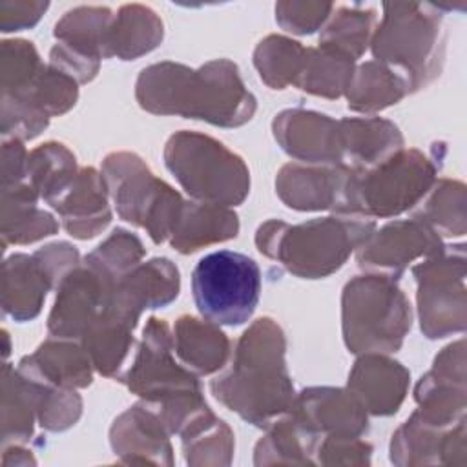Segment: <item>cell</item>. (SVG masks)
<instances>
[{"label": "cell", "instance_id": "b9f144b4", "mask_svg": "<svg viewBox=\"0 0 467 467\" xmlns=\"http://www.w3.org/2000/svg\"><path fill=\"white\" fill-rule=\"evenodd\" d=\"M144 254L146 248L135 234L124 228H115L93 252L84 257V263L117 283L142 261Z\"/></svg>", "mask_w": 467, "mask_h": 467}, {"label": "cell", "instance_id": "d6a6232c", "mask_svg": "<svg viewBox=\"0 0 467 467\" xmlns=\"http://www.w3.org/2000/svg\"><path fill=\"white\" fill-rule=\"evenodd\" d=\"M113 13L104 5H78L69 9L55 24V38L64 47L91 57L106 58L108 33L113 22Z\"/></svg>", "mask_w": 467, "mask_h": 467}, {"label": "cell", "instance_id": "f6af8a7d", "mask_svg": "<svg viewBox=\"0 0 467 467\" xmlns=\"http://www.w3.org/2000/svg\"><path fill=\"white\" fill-rule=\"evenodd\" d=\"M49 117L27 99L2 97V135L4 139L29 140L40 135Z\"/></svg>", "mask_w": 467, "mask_h": 467}, {"label": "cell", "instance_id": "f907efd6", "mask_svg": "<svg viewBox=\"0 0 467 467\" xmlns=\"http://www.w3.org/2000/svg\"><path fill=\"white\" fill-rule=\"evenodd\" d=\"M13 447L16 451V454H13V458L11 456H4L2 458L4 465H11V463H15V465H29V463H35V458L26 449H22L20 445H13Z\"/></svg>", "mask_w": 467, "mask_h": 467}, {"label": "cell", "instance_id": "9a60e30c", "mask_svg": "<svg viewBox=\"0 0 467 467\" xmlns=\"http://www.w3.org/2000/svg\"><path fill=\"white\" fill-rule=\"evenodd\" d=\"M272 133L281 150L303 164H345L339 120L325 113L285 109L272 120Z\"/></svg>", "mask_w": 467, "mask_h": 467}, {"label": "cell", "instance_id": "30bf717a", "mask_svg": "<svg viewBox=\"0 0 467 467\" xmlns=\"http://www.w3.org/2000/svg\"><path fill=\"white\" fill-rule=\"evenodd\" d=\"M192 294L204 319L219 327L243 325L259 303L261 270L241 252H212L192 272Z\"/></svg>", "mask_w": 467, "mask_h": 467}, {"label": "cell", "instance_id": "7402d4cb", "mask_svg": "<svg viewBox=\"0 0 467 467\" xmlns=\"http://www.w3.org/2000/svg\"><path fill=\"white\" fill-rule=\"evenodd\" d=\"M179 288L181 277L175 263L168 257H153L139 263L115 283L109 303L139 319L144 310L170 305L179 296Z\"/></svg>", "mask_w": 467, "mask_h": 467}, {"label": "cell", "instance_id": "1f68e13d", "mask_svg": "<svg viewBox=\"0 0 467 467\" xmlns=\"http://www.w3.org/2000/svg\"><path fill=\"white\" fill-rule=\"evenodd\" d=\"M407 95L409 89L403 78L378 60H367L356 66L345 91L348 109L365 115L383 111Z\"/></svg>", "mask_w": 467, "mask_h": 467}, {"label": "cell", "instance_id": "d6986e66", "mask_svg": "<svg viewBox=\"0 0 467 467\" xmlns=\"http://www.w3.org/2000/svg\"><path fill=\"white\" fill-rule=\"evenodd\" d=\"M170 431L144 401L131 405L115 418L109 443L120 463L173 465Z\"/></svg>", "mask_w": 467, "mask_h": 467}, {"label": "cell", "instance_id": "8fae6325", "mask_svg": "<svg viewBox=\"0 0 467 467\" xmlns=\"http://www.w3.org/2000/svg\"><path fill=\"white\" fill-rule=\"evenodd\" d=\"M420 328L429 339L462 334L467 325L465 246H443L412 266Z\"/></svg>", "mask_w": 467, "mask_h": 467}, {"label": "cell", "instance_id": "5bb4252c", "mask_svg": "<svg viewBox=\"0 0 467 467\" xmlns=\"http://www.w3.org/2000/svg\"><path fill=\"white\" fill-rule=\"evenodd\" d=\"M115 283L84 261L57 286V299L47 317L51 337L80 341L86 328L109 305Z\"/></svg>", "mask_w": 467, "mask_h": 467}, {"label": "cell", "instance_id": "6da1fadb", "mask_svg": "<svg viewBox=\"0 0 467 467\" xmlns=\"http://www.w3.org/2000/svg\"><path fill=\"white\" fill-rule=\"evenodd\" d=\"M135 99L153 115H179L219 128H239L257 109L237 64L228 58L210 60L197 69L171 60L151 64L137 77Z\"/></svg>", "mask_w": 467, "mask_h": 467}, {"label": "cell", "instance_id": "d590c367", "mask_svg": "<svg viewBox=\"0 0 467 467\" xmlns=\"http://www.w3.org/2000/svg\"><path fill=\"white\" fill-rule=\"evenodd\" d=\"M182 452L188 465H230L235 436L232 429L210 409L197 416L181 434Z\"/></svg>", "mask_w": 467, "mask_h": 467}, {"label": "cell", "instance_id": "ba28073f", "mask_svg": "<svg viewBox=\"0 0 467 467\" xmlns=\"http://www.w3.org/2000/svg\"><path fill=\"white\" fill-rule=\"evenodd\" d=\"M162 155L166 168L193 201L232 208L250 193L244 161L206 133L181 130L166 140Z\"/></svg>", "mask_w": 467, "mask_h": 467}, {"label": "cell", "instance_id": "681fc988", "mask_svg": "<svg viewBox=\"0 0 467 467\" xmlns=\"http://www.w3.org/2000/svg\"><path fill=\"white\" fill-rule=\"evenodd\" d=\"M27 150L20 139H4L2 144V186H13L26 181Z\"/></svg>", "mask_w": 467, "mask_h": 467}, {"label": "cell", "instance_id": "7c38bea8", "mask_svg": "<svg viewBox=\"0 0 467 467\" xmlns=\"http://www.w3.org/2000/svg\"><path fill=\"white\" fill-rule=\"evenodd\" d=\"M445 244L425 223L416 217L390 221L374 230L356 250V261L367 274L398 281L409 265L440 252Z\"/></svg>", "mask_w": 467, "mask_h": 467}, {"label": "cell", "instance_id": "74e56055", "mask_svg": "<svg viewBox=\"0 0 467 467\" xmlns=\"http://www.w3.org/2000/svg\"><path fill=\"white\" fill-rule=\"evenodd\" d=\"M306 51L308 47L297 40L283 35H268L254 49V66L268 88L285 89L297 84Z\"/></svg>", "mask_w": 467, "mask_h": 467}, {"label": "cell", "instance_id": "7dc6e473", "mask_svg": "<svg viewBox=\"0 0 467 467\" xmlns=\"http://www.w3.org/2000/svg\"><path fill=\"white\" fill-rule=\"evenodd\" d=\"M372 445L358 438L325 436L316 451L319 465H370Z\"/></svg>", "mask_w": 467, "mask_h": 467}, {"label": "cell", "instance_id": "f546056e", "mask_svg": "<svg viewBox=\"0 0 467 467\" xmlns=\"http://www.w3.org/2000/svg\"><path fill=\"white\" fill-rule=\"evenodd\" d=\"M321 436L290 410L266 427V434L254 451L255 465H310L316 463V451Z\"/></svg>", "mask_w": 467, "mask_h": 467}, {"label": "cell", "instance_id": "484cf974", "mask_svg": "<svg viewBox=\"0 0 467 467\" xmlns=\"http://www.w3.org/2000/svg\"><path fill=\"white\" fill-rule=\"evenodd\" d=\"M345 166L368 170L405 148L400 128L381 117H350L339 120Z\"/></svg>", "mask_w": 467, "mask_h": 467}, {"label": "cell", "instance_id": "4dcf8cb0", "mask_svg": "<svg viewBox=\"0 0 467 467\" xmlns=\"http://www.w3.org/2000/svg\"><path fill=\"white\" fill-rule=\"evenodd\" d=\"M164 36V26L159 15L142 4H126L113 16L106 58L117 57L120 60H135L153 51Z\"/></svg>", "mask_w": 467, "mask_h": 467}, {"label": "cell", "instance_id": "ffe728a7", "mask_svg": "<svg viewBox=\"0 0 467 467\" xmlns=\"http://www.w3.org/2000/svg\"><path fill=\"white\" fill-rule=\"evenodd\" d=\"M410 372L389 354H359L348 372L347 389L372 416H392L401 407Z\"/></svg>", "mask_w": 467, "mask_h": 467}, {"label": "cell", "instance_id": "ac0fdd59", "mask_svg": "<svg viewBox=\"0 0 467 467\" xmlns=\"http://www.w3.org/2000/svg\"><path fill=\"white\" fill-rule=\"evenodd\" d=\"M350 168L345 164L288 162L275 175V192L285 206L297 212H337Z\"/></svg>", "mask_w": 467, "mask_h": 467}, {"label": "cell", "instance_id": "e575fe53", "mask_svg": "<svg viewBox=\"0 0 467 467\" xmlns=\"http://www.w3.org/2000/svg\"><path fill=\"white\" fill-rule=\"evenodd\" d=\"M77 159L69 148L49 140L27 153L26 182L51 204L77 177Z\"/></svg>", "mask_w": 467, "mask_h": 467}, {"label": "cell", "instance_id": "7a4b0ae2", "mask_svg": "<svg viewBox=\"0 0 467 467\" xmlns=\"http://www.w3.org/2000/svg\"><path fill=\"white\" fill-rule=\"evenodd\" d=\"M210 390L226 409L261 429L286 414L296 390L286 367L283 328L272 317L255 319L210 381Z\"/></svg>", "mask_w": 467, "mask_h": 467}, {"label": "cell", "instance_id": "52a82bcc", "mask_svg": "<svg viewBox=\"0 0 467 467\" xmlns=\"http://www.w3.org/2000/svg\"><path fill=\"white\" fill-rule=\"evenodd\" d=\"M436 159L401 148L368 170H350L336 213L376 219L414 210L436 182Z\"/></svg>", "mask_w": 467, "mask_h": 467}, {"label": "cell", "instance_id": "8d00e7d4", "mask_svg": "<svg viewBox=\"0 0 467 467\" xmlns=\"http://www.w3.org/2000/svg\"><path fill=\"white\" fill-rule=\"evenodd\" d=\"M356 60L337 49L317 46L308 47L306 60L296 88L323 99H339L345 95Z\"/></svg>", "mask_w": 467, "mask_h": 467}, {"label": "cell", "instance_id": "4fadbf2b", "mask_svg": "<svg viewBox=\"0 0 467 467\" xmlns=\"http://www.w3.org/2000/svg\"><path fill=\"white\" fill-rule=\"evenodd\" d=\"M465 339L452 341L434 358L427 374L414 387V414L427 425L449 429L465 418Z\"/></svg>", "mask_w": 467, "mask_h": 467}, {"label": "cell", "instance_id": "ab89813d", "mask_svg": "<svg viewBox=\"0 0 467 467\" xmlns=\"http://www.w3.org/2000/svg\"><path fill=\"white\" fill-rule=\"evenodd\" d=\"M376 26L378 15L370 7H337L319 35V46L337 49L358 60L368 49Z\"/></svg>", "mask_w": 467, "mask_h": 467}, {"label": "cell", "instance_id": "603a6c76", "mask_svg": "<svg viewBox=\"0 0 467 467\" xmlns=\"http://www.w3.org/2000/svg\"><path fill=\"white\" fill-rule=\"evenodd\" d=\"M57 281L42 257L33 252L13 254L2 266V308L15 321L35 319Z\"/></svg>", "mask_w": 467, "mask_h": 467}, {"label": "cell", "instance_id": "7bdbcfd3", "mask_svg": "<svg viewBox=\"0 0 467 467\" xmlns=\"http://www.w3.org/2000/svg\"><path fill=\"white\" fill-rule=\"evenodd\" d=\"M46 64L40 60L35 46L15 38L2 42V95L22 97L29 93Z\"/></svg>", "mask_w": 467, "mask_h": 467}, {"label": "cell", "instance_id": "ee69618b", "mask_svg": "<svg viewBox=\"0 0 467 467\" xmlns=\"http://www.w3.org/2000/svg\"><path fill=\"white\" fill-rule=\"evenodd\" d=\"M7 97V95H2ZM38 106L49 119L69 111L78 99V82L53 66H46L29 93L18 97Z\"/></svg>", "mask_w": 467, "mask_h": 467}, {"label": "cell", "instance_id": "60d3db41", "mask_svg": "<svg viewBox=\"0 0 467 467\" xmlns=\"http://www.w3.org/2000/svg\"><path fill=\"white\" fill-rule=\"evenodd\" d=\"M24 378L27 379L35 400L36 420L46 431L62 432L78 421L82 414V398L77 390L47 385L27 376Z\"/></svg>", "mask_w": 467, "mask_h": 467}, {"label": "cell", "instance_id": "c3c4849f", "mask_svg": "<svg viewBox=\"0 0 467 467\" xmlns=\"http://www.w3.org/2000/svg\"><path fill=\"white\" fill-rule=\"evenodd\" d=\"M49 7L47 2L2 0L0 2V29L4 33L33 27Z\"/></svg>", "mask_w": 467, "mask_h": 467}, {"label": "cell", "instance_id": "277c9868", "mask_svg": "<svg viewBox=\"0 0 467 467\" xmlns=\"http://www.w3.org/2000/svg\"><path fill=\"white\" fill-rule=\"evenodd\" d=\"M173 334L164 319L150 317L131 365L120 379L150 409L170 434H181L210 407L204 401L197 374L173 358Z\"/></svg>", "mask_w": 467, "mask_h": 467}, {"label": "cell", "instance_id": "bcb514c9", "mask_svg": "<svg viewBox=\"0 0 467 467\" xmlns=\"http://www.w3.org/2000/svg\"><path fill=\"white\" fill-rule=\"evenodd\" d=\"M275 22L288 33L312 35L328 22L334 11L330 2H277Z\"/></svg>", "mask_w": 467, "mask_h": 467}, {"label": "cell", "instance_id": "3957f363", "mask_svg": "<svg viewBox=\"0 0 467 467\" xmlns=\"http://www.w3.org/2000/svg\"><path fill=\"white\" fill-rule=\"evenodd\" d=\"M376 230L374 219L332 213L299 224L279 219L255 232L257 250L301 279H321L339 270Z\"/></svg>", "mask_w": 467, "mask_h": 467}, {"label": "cell", "instance_id": "d4e9b609", "mask_svg": "<svg viewBox=\"0 0 467 467\" xmlns=\"http://www.w3.org/2000/svg\"><path fill=\"white\" fill-rule=\"evenodd\" d=\"M139 319L119 310L111 303L95 317L80 337L93 368L113 379H120L124 365L133 350V330Z\"/></svg>", "mask_w": 467, "mask_h": 467}, {"label": "cell", "instance_id": "44dd1931", "mask_svg": "<svg viewBox=\"0 0 467 467\" xmlns=\"http://www.w3.org/2000/svg\"><path fill=\"white\" fill-rule=\"evenodd\" d=\"M109 193L102 173L80 168L73 182L49 204L58 212L64 230L75 239H93L111 223Z\"/></svg>", "mask_w": 467, "mask_h": 467}, {"label": "cell", "instance_id": "cb8c5ba5", "mask_svg": "<svg viewBox=\"0 0 467 467\" xmlns=\"http://www.w3.org/2000/svg\"><path fill=\"white\" fill-rule=\"evenodd\" d=\"M18 372L60 389H84L93 381V363L75 339L49 337L33 354L24 356Z\"/></svg>", "mask_w": 467, "mask_h": 467}, {"label": "cell", "instance_id": "5b68a950", "mask_svg": "<svg viewBox=\"0 0 467 467\" xmlns=\"http://www.w3.org/2000/svg\"><path fill=\"white\" fill-rule=\"evenodd\" d=\"M370 49L374 60L398 73L409 95L427 88L445 60L443 16L436 4L387 2Z\"/></svg>", "mask_w": 467, "mask_h": 467}, {"label": "cell", "instance_id": "8992f818", "mask_svg": "<svg viewBox=\"0 0 467 467\" xmlns=\"http://www.w3.org/2000/svg\"><path fill=\"white\" fill-rule=\"evenodd\" d=\"M412 325L410 303L396 281L363 274L352 277L341 294V330L348 352L392 354Z\"/></svg>", "mask_w": 467, "mask_h": 467}, {"label": "cell", "instance_id": "4316f807", "mask_svg": "<svg viewBox=\"0 0 467 467\" xmlns=\"http://www.w3.org/2000/svg\"><path fill=\"white\" fill-rule=\"evenodd\" d=\"M237 234L239 217L232 208L184 201L168 241L175 252L188 255L204 246L230 241Z\"/></svg>", "mask_w": 467, "mask_h": 467}, {"label": "cell", "instance_id": "f1b7e54d", "mask_svg": "<svg viewBox=\"0 0 467 467\" xmlns=\"http://www.w3.org/2000/svg\"><path fill=\"white\" fill-rule=\"evenodd\" d=\"M38 193L24 181L2 186V244H29L57 234V219L36 206Z\"/></svg>", "mask_w": 467, "mask_h": 467}, {"label": "cell", "instance_id": "2e32d148", "mask_svg": "<svg viewBox=\"0 0 467 467\" xmlns=\"http://www.w3.org/2000/svg\"><path fill=\"white\" fill-rule=\"evenodd\" d=\"M290 412L325 436L358 438L368 431V412L347 387H308L296 394Z\"/></svg>", "mask_w": 467, "mask_h": 467}, {"label": "cell", "instance_id": "836d02e7", "mask_svg": "<svg viewBox=\"0 0 467 467\" xmlns=\"http://www.w3.org/2000/svg\"><path fill=\"white\" fill-rule=\"evenodd\" d=\"M412 217L425 223L440 237H462L467 232L465 184L456 179H436L429 193L414 208Z\"/></svg>", "mask_w": 467, "mask_h": 467}, {"label": "cell", "instance_id": "83f0119b", "mask_svg": "<svg viewBox=\"0 0 467 467\" xmlns=\"http://www.w3.org/2000/svg\"><path fill=\"white\" fill-rule=\"evenodd\" d=\"M173 350L197 376L219 372L230 359L232 343L219 325L195 316H181L173 325Z\"/></svg>", "mask_w": 467, "mask_h": 467}, {"label": "cell", "instance_id": "9c48e42d", "mask_svg": "<svg viewBox=\"0 0 467 467\" xmlns=\"http://www.w3.org/2000/svg\"><path fill=\"white\" fill-rule=\"evenodd\" d=\"M100 173L120 219L144 228L155 244L170 239L184 204L177 190L131 151L106 155Z\"/></svg>", "mask_w": 467, "mask_h": 467}, {"label": "cell", "instance_id": "e0dca14e", "mask_svg": "<svg viewBox=\"0 0 467 467\" xmlns=\"http://www.w3.org/2000/svg\"><path fill=\"white\" fill-rule=\"evenodd\" d=\"M465 418L449 429L423 423L414 412L390 440L394 465H465Z\"/></svg>", "mask_w": 467, "mask_h": 467}, {"label": "cell", "instance_id": "f35d334b", "mask_svg": "<svg viewBox=\"0 0 467 467\" xmlns=\"http://www.w3.org/2000/svg\"><path fill=\"white\" fill-rule=\"evenodd\" d=\"M36 420L35 400L27 379L18 368L4 363L2 368V445H20L33 436Z\"/></svg>", "mask_w": 467, "mask_h": 467}]
</instances>
